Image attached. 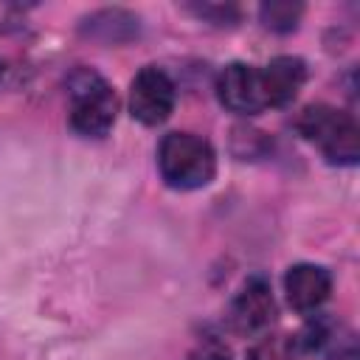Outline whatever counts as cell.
<instances>
[{"label": "cell", "instance_id": "obj_2", "mask_svg": "<svg viewBox=\"0 0 360 360\" xmlns=\"http://www.w3.org/2000/svg\"><path fill=\"white\" fill-rule=\"evenodd\" d=\"M295 129L321 149L335 166H352L360 158V129L354 118L329 104H309L295 118Z\"/></svg>", "mask_w": 360, "mask_h": 360}, {"label": "cell", "instance_id": "obj_12", "mask_svg": "<svg viewBox=\"0 0 360 360\" xmlns=\"http://www.w3.org/2000/svg\"><path fill=\"white\" fill-rule=\"evenodd\" d=\"M188 360H231V352H228L219 340L208 338V340H202V343L188 354Z\"/></svg>", "mask_w": 360, "mask_h": 360}, {"label": "cell", "instance_id": "obj_3", "mask_svg": "<svg viewBox=\"0 0 360 360\" xmlns=\"http://www.w3.org/2000/svg\"><path fill=\"white\" fill-rule=\"evenodd\" d=\"M70 90V127L84 138H104L118 112V98L112 87L93 70L79 68L68 76Z\"/></svg>", "mask_w": 360, "mask_h": 360}, {"label": "cell", "instance_id": "obj_7", "mask_svg": "<svg viewBox=\"0 0 360 360\" xmlns=\"http://www.w3.org/2000/svg\"><path fill=\"white\" fill-rule=\"evenodd\" d=\"M287 301L298 312L318 309L332 292V276L321 264H292L284 276Z\"/></svg>", "mask_w": 360, "mask_h": 360}, {"label": "cell", "instance_id": "obj_9", "mask_svg": "<svg viewBox=\"0 0 360 360\" xmlns=\"http://www.w3.org/2000/svg\"><path fill=\"white\" fill-rule=\"evenodd\" d=\"M82 34L101 45L129 42L132 37H138V17L124 8H101L82 22Z\"/></svg>", "mask_w": 360, "mask_h": 360}, {"label": "cell", "instance_id": "obj_10", "mask_svg": "<svg viewBox=\"0 0 360 360\" xmlns=\"http://www.w3.org/2000/svg\"><path fill=\"white\" fill-rule=\"evenodd\" d=\"M304 14V6L301 3H290V0H270L259 8V17L264 22V28L270 31H278V34H287L298 25Z\"/></svg>", "mask_w": 360, "mask_h": 360}, {"label": "cell", "instance_id": "obj_13", "mask_svg": "<svg viewBox=\"0 0 360 360\" xmlns=\"http://www.w3.org/2000/svg\"><path fill=\"white\" fill-rule=\"evenodd\" d=\"M329 360H360V357H357V346H354V343H346V346L335 349V352L329 354Z\"/></svg>", "mask_w": 360, "mask_h": 360}, {"label": "cell", "instance_id": "obj_1", "mask_svg": "<svg viewBox=\"0 0 360 360\" xmlns=\"http://www.w3.org/2000/svg\"><path fill=\"white\" fill-rule=\"evenodd\" d=\"M158 169L166 186L191 191L214 180L217 155L211 143L191 132H169L158 146Z\"/></svg>", "mask_w": 360, "mask_h": 360}, {"label": "cell", "instance_id": "obj_6", "mask_svg": "<svg viewBox=\"0 0 360 360\" xmlns=\"http://www.w3.org/2000/svg\"><path fill=\"white\" fill-rule=\"evenodd\" d=\"M273 315H276V304H273V292H270L267 281L250 278L231 301L228 323L239 335H256L273 323Z\"/></svg>", "mask_w": 360, "mask_h": 360}, {"label": "cell", "instance_id": "obj_4", "mask_svg": "<svg viewBox=\"0 0 360 360\" xmlns=\"http://www.w3.org/2000/svg\"><path fill=\"white\" fill-rule=\"evenodd\" d=\"M129 110L146 127L163 124L174 110V82L169 73L155 65L141 68L129 84Z\"/></svg>", "mask_w": 360, "mask_h": 360}, {"label": "cell", "instance_id": "obj_11", "mask_svg": "<svg viewBox=\"0 0 360 360\" xmlns=\"http://www.w3.org/2000/svg\"><path fill=\"white\" fill-rule=\"evenodd\" d=\"M191 11L202 20H211L214 25H233L239 20V11L233 6H214V3H202V6H191Z\"/></svg>", "mask_w": 360, "mask_h": 360}, {"label": "cell", "instance_id": "obj_5", "mask_svg": "<svg viewBox=\"0 0 360 360\" xmlns=\"http://www.w3.org/2000/svg\"><path fill=\"white\" fill-rule=\"evenodd\" d=\"M217 96L225 110L236 115H256L267 107L264 98V84H262V68L245 65V62H231L219 76H217Z\"/></svg>", "mask_w": 360, "mask_h": 360}, {"label": "cell", "instance_id": "obj_14", "mask_svg": "<svg viewBox=\"0 0 360 360\" xmlns=\"http://www.w3.org/2000/svg\"><path fill=\"white\" fill-rule=\"evenodd\" d=\"M3 73H6V68H3V62H0V82H3Z\"/></svg>", "mask_w": 360, "mask_h": 360}, {"label": "cell", "instance_id": "obj_8", "mask_svg": "<svg viewBox=\"0 0 360 360\" xmlns=\"http://www.w3.org/2000/svg\"><path fill=\"white\" fill-rule=\"evenodd\" d=\"M307 82V65L298 56H276L262 68L267 107H287Z\"/></svg>", "mask_w": 360, "mask_h": 360}]
</instances>
